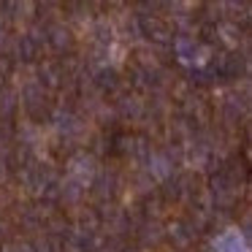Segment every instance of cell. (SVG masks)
I'll return each instance as SVG.
<instances>
[{
  "instance_id": "2",
  "label": "cell",
  "mask_w": 252,
  "mask_h": 252,
  "mask_svg": "<svg viewBox=\"0 0 252 252\" xmlns=\"http://www.w3.org/2000/svg\"><path fill=\"white\" fill-rule=\"evenodd\" d=\"M247 244L244 239L239 236V230H228L217 239V252H244Z\"/></svg>"
},
{
  "instance_id": "4",
  "label": "cell",
  "mask_w": 252,
  "mask_h": 252,
  "mask_svg": "<svg viewBox=\"0 0 252 252\" xmlns=\"http://www.w3.org/2000/svg\"><path fill=\"white\" fill-rule=\"evenodd\" d=\"M98 84L100 87H117V73L114 71H100Z\"/></svg>"
},
{
  "instance_id": "3",
  "label": "cell",
  "mask_w": 252,
  "mask_h": 252,
  "mask_svg": "<svg viewBox=\"0 0 252 252\" xmlns=\"http://www.w3.org/2000/svg\"><path fill=\"white\" fill-rule=\"evenodd\" d=\"M176 52L185 63H195L198 60V44H192L190 38H176Z\"/></svg>"
},
{
  "instance_id": "1",
  "label": "cell",
  "mask_w": 252,
  "mask_h": 252,
  "mask_svg": "<svg viewBox=\"0 0 252 252\" xmlns=\"http://www.w3.org/2000/svg\"><path fill=\"white\" fill-rule=\"evenodd\" d=\"M141 28H144V33H147L149 38L160 41V44L171 41V30H168V25L160 22L158 17H141Z\"/></svg>"
}]
</instances>
